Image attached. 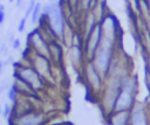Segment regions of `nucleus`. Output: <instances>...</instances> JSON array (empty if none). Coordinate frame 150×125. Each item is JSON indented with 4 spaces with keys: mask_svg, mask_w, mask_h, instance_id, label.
Segmentation results:
<instances>
[{
    "mask_svg": "<svg viewBox=\"0 0 150 125\" xmlns=\"http://www.w3.org/2000/svg\"><path fill=\"white\" fill-rule=\"evenodd\" d=\"M35 4H36V0H29V2H28V5H27V7H26V11H25V18H29L30 16V14H32V12H33V9H34V6H35Z\"/></svg>",
    "mask_w": 150,
    "mask_h": 125,
    "instance_id": "obj_15",
    "label": "nucleus"
},
{
    "mask_svg": "<svg viewBox=\"0 0 150 125\" xmlns=\"http://www.w3.org/2000/svg\"><path fill=\"white\" fill-rule=\"evenodd\" d=\"M46 121H47V117L43 112L38 110H32L13 119H8V125H45Z\"/></svg>",
    "mask_w": 150,
    "mask_h": 125,
    "instance_id": "obj_6",
    "label": "nucleus"
},
{
    "mask_svg": "<svg viewBox=\"0 0 150 125\" xmlns=\"http://www.w3.org/2000/svg\"><path fill=\"white\" fill-rule=\"evenodd\" d=\"M11 112H12V105H9V104H5L4 106H2V116H4V118H6V119H8V117L11 116Z\"/></svg>",
    "mask_w": 150,
    "mask_h": 125,
    "instance_id": "obj_16",
    "label": "nucleus"
},
{
    "mask_svg": "<svg viewBox=\"0 0 150 125\" xmlns=\"http://www.w3.org/2000/svg\"><path fill=\"white\" fill-rule=\"evenodd\" d=\"M6 19V13H5V6L2 4H0V27L2 26V23L5 22Z\"/></svg>",
    "mask_w": 150,
    "mask_h": 125,
    "instance_id": "obj_19",
    "label": "nucleus"
},
{
    "mask_svg": "<svg viewBox=\"0 0 150 125\" xmlns=\"http://www.w3.org/2000/svg\"><path fill=\"white\" fill-rule=\"evenodd\" d=\"M41 14H42V5H41V2H39V1H36V4H35V6H34V9H33V12H32V14H30V22L32 23H38V21H39V19H40V16H41Z\"/></svg>",
    "mask_w": 150,
    "mask_h": 125,
    "instance_id": "obj_12",
    "label": "nucleus"
},
{
    "mask_svg": "<svg viewBox=\"0 0 150 125\" xmlns=\"http://www.w3.org/2000/svg\"><path fill=\"white\" fill-rule=\"evenodd\" d=\"M7 64V62L6 61H2V60H0V74L2 72V70H4V67Z\"/></svg>",
    "mask_w": 150,
    "mask_h": 125,
    "instance_id": "obj_21",
    "label": "nucleus"
},
{
    "mask_svg": "<svg viewBox=\"0 0 150 125\" xmlns=\"http://www.w3.org/2000/svg\"><path fill=\"white\" fill-rule=\"evenodd\" d=\"M26 46L29 47L34 53L40 54L42 56H46L49 58V48H48V42L47 40L42 36L41 32L39 30V28H34L33 30H30L27 35V40H26Z\"/></svg>",
    "mask_w": 150,
    "mask_h": 125,
    "instance_id": "obj_4",
    "label": "nucleus"
},
{
    "mask_svg": "<svg viewBox=\"0 0 150 125\" xmlns=\"http://www.w3.org/2000/svg\"><path fill=\"white\" fill-rule=\"evenodd\" d=\"M20 97H27V98H38L39 97V92L35 91L27 82H25L20 76H18L16 74L13 72V83H12Z\"/></svg>",
    "mask_w": 150,
    "mask_h": 125,
    "instance_id": "obj_10",
    "label": "nucleus"
},
{
    "mask_svg": "<svg viewBox=\"0 0 150 125\" xmlns=\"http://www.w3.org/2000/svg\"><path fill=\"white\" fill-rule=\"evenodd\" d=\"M22 57H23L25 62L30 64L47 82L53 81V77H54L53 68H54V65H53L52 61L48 57L34 53L27 46H26V49L22 53Z\"/></svg>",
    "mask_w": 150,
    "mask_h": 125,
    "instance_id": "obj_1",
    "label": "nucleus"
},
{
    "mask_svg": "<svg viewBox=\"0 0 150 125\" xmlns=\"http://www.w3.org/2000/svg\"><path fill=\"white\" fill-rule=\"evenodd\" d=\"M94 0H79L77 4V14H84L86 12L90 11L91 5H93Z\"/></svg>",
    "mask_w": 150,
    "mask_h": 125,
    "instance_id": "obj_13",
    "label": "nucleus"
},
{
    "mask_svg": "<svg viewBox=\"0 0 150 125\" xmlns=\"http://www.w3.org/2000/svg\"><path fill=\"white\" fill-rule=\"evenodd\" d=\"M130 125H150L149 109L143 102H136L130 111Z\"/></svg>",
    "mask_w": 150,
    "mask_h": 125,
    "instance_id": "obj_7",
    "label": "nucleus"
},
{
    "mask_svg": "<svg viewBox=\"0 0 150 125\" xmlns=\"http://www.w3.org/2000/svg\"><path fill=\"white\" fill-rule=\"evenodd\" d=\"M15 6L18 8H22L23 7V0H15Z\"/></svg>",
    "mask_w": 150,
    "mask_h": 125,
    "instance_id": "obj_20",
    "label": "nucleus"
},
{
    "mask_svg": "<svg viewBox=\"0 0 150 125\" xmlns=\"http://www.w3.org/2000/svg\"><path fill=\"white\" fill-rule=\"evenodd\" d=\"M8 2H11V4H12V2H15V0H8Z\"/></svg>",
    "mask_w": 150,
    "mask_h": 125,
    "instance_id": "obj_22",
    "label": "nucleus"
},
{
    "mask_svg": "<svg viewBox=\"0 0 150 125\" xmlns=\"http://www.w3.org/2000/svg\"><path fill=\"white\" fill-rule=\"evenodd\" d=\"M13 72L20 76L25 82H27L35 91H42L47 86V81L28 63L13 62Z\"/></svg>",
    "mask_w": 150,
    "mask_h": 125,
    "instance_id": "obj_2",
    "label": "nucleus"
},
{
    "mask_svg": "<svg viewBox=\"0 0 150 125\" xmlns=\"http://www.w3.org/2000/svg\"><path fill=\"white\" fill-rule=\"evenodd\" d=\"M11 46H12V48H13L14 50L19 49V48L21 47V41H20V39H18V37H12V39H11Z\"/></svg>",
    "mask_w": 150,
    "mask_h": 125,
    "instance_id": "obj_18",
    "label": "nucleus"
},
{
    "mask_svg": "<svg viewBox=\"0 0 150 125\" xmlns=\"http://www.w3.org/2000/svg\"><path fill=\"white\" fill-rule=\"evenodd\" d=\"M136 102H137V93L121 89L115 103L114 111H131Z\"/></svg>",
    "mask_w": 150,
    "mask_h": 125,
    "instance_id": "obj_8",
    "label": "nucleus"
},
{
    "mask_svg": "<svg viewBox=\"0 0 150 125\" xmlns=\"http://www.w3.org/2000/svg\"><path fill=\"white\" fill-rule=\"evenodd\" d=\"M7 97H8V99H9L11 103H15V102L18 100V98H19L18 90H16V88H15L13 84H12V85L8 88V90H7Z\"/></svg>",
    "mask_w": 150,
    "mask_h": 125,
    "instance_id": "obj_14",
    "label": "nucleus"
},
{
    "mask_svg": "<svg viewBox=\"0 0 150 125\" xmlns=\"http://www.w3.org/2000/svg\"><path fill=\"white\" fill-rule=\"evenodd\" d=\"M82 78L86 83L87 89L93 93L94 97L98 99L103 86H104V78L101 76V74L95 68L94 63L91 61H86L82 69H81Z\"/></svg>",
    "mask_w": 150,
    "mask_h": 125,
    "instance_id": "obj_3",
    "label": "nucleus"
},
{
    "mask_svg": "<svg viewBox=\"0 0 150 125\" xmlns=\"http://www.w3.org/2000/svg\"><path fill=\"white\" fill-rule=\"evenodd\" d=\"M105 120L108 125H130V111H112Z\"/></svg>",
    "mask_w": 150,
    "mask_h": 125,
    "instance_id": "obj_11",
    "label": "nucleus"
},
{
    "mask_svg": "<svg viewBox=\"0 0 150 125\" xmlns=\"http://www.w3.org/2000/svg\"><path fill=\"white\" fill-rule=\"evenodd\" d=\"M26 23H27V18L22 16L19 21V25H18V32L19 33H23L25 29H26Z\"/></svg>",
    "mask_w": 150,
    "mask_h": 125,
    "instance_id": "obj_17",
    "label": "nucleus"
},
{
    "mask_svg": "<svg viewBox=\"0 0 150 125\" xmlns=\"http://www.w3.org/2000/svg\"><path fill=\"white\" fill-rule=\"evenodd\" d=\"M2 113V109H1V106H0V114Z\"/></svg>",
    "mask_w": 150,
    "mask_h": 125,
    "instance_id": "obj_23",
    "label": "nucleus"
},
{
    "mask_svg": "<svg viewBox=\"0 0 150 125\" xmlns=\"http://www.w3.org/2000/svg\"><path fill=\"white\" fill-rule=\"evenodd\" d=\"M49 48V60L52 61L54 67H63L64 62V49L63 43L60 40H52L48 42Z\"/></svg>",
    "mask_w": 150,
    "mask_h": 125,
    "instance_id": "obj_9",
    "label": "nucleus"
},
{
    "mask_svg": "<svg viewBox=\"0 0 150 125\" xmlns=\"http://www.w3.org/2000/svg\"><path fill=\"white\" fill-rule=\"evenodd\" d=\"M101 37H102V28H101V23L98 22L97 26L84 37V41H83V50H84L87 61L93 60V57L100 46Z\"/></svg>",
    "mask_w": 150,
    "mask_h": 125,
    "instance_id": "obj_5",
    "label": "nucleus"
}]
</instances>
